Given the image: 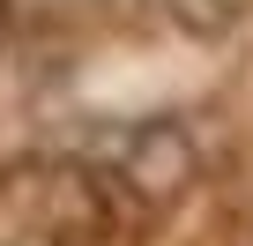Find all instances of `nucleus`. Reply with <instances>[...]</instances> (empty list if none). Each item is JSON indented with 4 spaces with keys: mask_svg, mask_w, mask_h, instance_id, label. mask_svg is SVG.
Returning a JSON list of instances; mask_svg holds the SVG:
<instances>
[{
    "mask_svg": "<svg viewBox=\"0 0 253 246\" xmlns=\"http://www.w3.org/2000/svg\"><path fill=\"white\" fill-rule=\"evenodd\" d=\"M119 231H126L119 179L67 157L0 164V246H119Z\"/></svg>",
    "mask_w": 253,
    "mask_h": 246,
    "instance_id": "1",
    "label": "nucleus"
},
{
    "mask_svg": "<svg viewBox=\"0 0 253 246\" xmlns=\"http://www.w3.org/2000/svg\"><path fill=\"white\" fill-rule=\"evenodd\" d=\"M171 15H179L186 30H201V38H216V30H231V23L246 15V0H171Z\"/></svg>",
    "mask_w": 253,
    "mask_h": 246,
    "instance_id": "2",
    "label": "nucleus"
},
{
    "mask_svg": "<svg viewBox=\"0 0 253 246\" xmlns=\"http://www.w3.org/2000/svg\"><path fill=\"white\" fill-rule=\"evenodd\" d=\"M0 45H8V15H0Z\"/></svg>",
    "mask_w": 253,
    "mask_h": 246,
    "instance_id": "3",
    "label": "nucleus"
}]
</instances>
